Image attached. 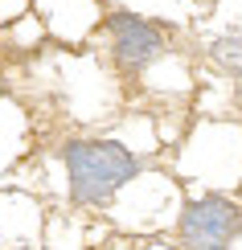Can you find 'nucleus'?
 Returning a JSON list of instances; mask_svg holds the SVG:
<instances>
[{
	"mask_svg": "<svg viewBox=\"0 0 242 250\" xmlns=\"http://www.w3.org/2000/svg\"><path fill=\"white\" fill-rule=\"evenodd\" d=\"M66 197L78 209H107L140 176V156L119 140H66L62 144Z\"/></svg>",
	"mask_w": 242,
	"mask_h": 250,
	"instance_id": "obj_1",
	"label": "nucleus"
},
{
	"mask_svg": "<svg viewBox=\"0 0 242 250\" xmlns=\"http://www.w3.org/2000/svg\"><path fill=\"white\" fill-rule=\"evenodd\" d=\"M242 234V205L226 193H193L176 205V234L181 250H234Z\"/></svg>",
	"mask_w": 242,
	"mask_h": 250,
	"instance_id": "obj_2",
	"label": "nucleus"
},
{
	"mask_svg": "<svg viewBox=\"0 0 242 250\" xmlns=\"http://www.w3.org/2000/svg\"><path fill=\"white\" fill-rule=\"evenodd\" d=\"M107 41H111V58L123 74H144L152 62H160L168 54V37L160 25H152L148 17L135 13H111L107 17Z\"/></svg>",
	"mask_w": 242,
	"mask_h": 250,
	"instance_id": "obj_3",
	"label": "nucleus"
},
{
	"mask_svg": "<svg viewBox=\"0 0 242 250\" xmlns=\"http://www.w3.org/2000/svg\"><path fill=\"white\" fill-rule=\"evenodd\" d=\"M209 62L226 74L242 78V29H226L222 37L209 41Z\"/></svg>",
	"mask_w": 242,
	"mask_h": 250,
	"instance_id": "obj_4",
	"label": "nucleus"
},
{
	"mask_svg": "<svg viewBox=\"0 0 242 250\" xmlns=\"http://www.w3.org/2000/svg\"><path fill=\"white\" fill-rule=\"evenodd\" d=\"M128 250H181V246H176L168 234H144V238H135Z\"/></svg>",
	"mask_w": 242,
	"mask_h": 250,
	"instance_id": "obj_5",
	"label": "nucleus"
},
{
	"mask_svg": "<svg viewBox=\"0 0 242 250\" xmlns=\"http://www.w3.org/2000/svg\"><path fill=\"white\" fill-rule=\"evenodd\" d=\"M17 250H41V246H17Z\"/></svg>",
	"mask_w": 242,
	"mask_h": 250,
	"instance_id": "obj_6",
	"label": "nucleus"
},
{
	"mask_svg": "<svg viewBox=\"0 0 242 250\" xmlns=\"http://www.w3.org/2000/svg\"><path fill=\"white\" fill-rule=\"evenodd\" d=\"M0 95H4V78H0Z\"/></svg>",
	"mask_w": 242,
	"mask_h": 250,
	"instance_id": "obj_7",
	"label": "nucleus"
}]
</instances>
